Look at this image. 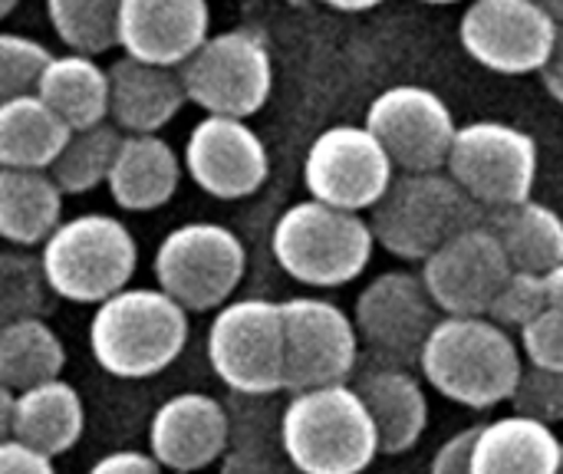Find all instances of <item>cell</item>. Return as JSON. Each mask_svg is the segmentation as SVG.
<instances>
[{
	"instance_id": "2e32d148",
	"label": "cell",
	"mask_w": 563,
	"mask_h": 474,
	"mask_svg": "<svg viewBox=\"0 0 563 474\" xmlns=\"http://www.w3.org/2000/svg\"><path fill=\"white\" fill-rule=\"evenodd\" d=\"M442 310L432 304L422 277L409 271H389L379 274L356 300V333L360 343H369L373 353H383L393 360V366H402L409 360L419 363L422 346Z\"/></svg>"
},
{
	"instance_id": "1f68e13d",
	"label": "cell",
	"mask_w": 563,
	"mask_h": 474,
	"mask_svg": "<svg viewBox=\"0 0 563 474\" xmlns=\"http://www.w3.org/2000/svg\"><path fill=\"white\" fill-rule=\"evenodd\" d=\"M43 264L26 254H0V323L40 317L46 300Z\"/></svg>"
},
{
	"instance_id": "7402d4cb",
	"label": "cell",
	"mask_w": 563,
	"mask_h": 474,
	"mask_svg": "<svg viewBox=\"0 0 563 474\" xmlns=\"http://www.w3.org/2000/svg\"><path fill=\"white\" fill-rule=\"evenodd\" d=\"M82 429H86L82 399L63 379H49L43 386L23 389L13 396L10 439L23 442L26 449L46 459L69 452L82 439Z\"/></svg>"
},
{
	"instance_id": "9a60e30c",
	"label": "cell",
	"mask_w": 563,
	"mask_h": 474,
	"mask_svg": "<svg viewBox=\"0 0 563 474\" xmlns=\"http://www.w3.org/2000/svg\"><path fill=\"white\" fill-rule=\"evenodd\" d=\"M511 274L501 241L485 224H475L426 257L419 277L445 317H488Z\"/></svg>"
},
{
	"instance_id": "cb8c5ba5",
	"label": "cell",
	"mask_w": 563,
	"mask_h": 474,
	"mask_svg": "<svg viewBox=\"0 0 563 474\" xmlns=\"http://www.w3.org/2000/svg\"><path fill=\"white\" fill-rule=\"evenodd\" d=\"M561 445L551 426L505 416L478 429L472 474H558Z\"/></svg>"
},
{
	"instance_id": "b9f144b4",
	"label": "cell",
	"mask_w": 563,
	"mask_h": 474,
	"mask_svg": "<svg viewBox=\"0 0 563 474\" xmlns=\"http://www.w3.org/2000/svg\"><path fill=\"white\" fill-rule=\"evenodd\" d=\"M10 419H13V393L0 386V442L10 436Z\"/></svg>"
},
{
	"instance_id": "4316f807",
	"label": "cell",
	"mask_w": 563,
	"mask_h": 474,
	"mask_svg": "<svg viewBox=\"0 0 563 474\" xmlns=\"http://www.w3.org/2000/svg\"><path fill=\"white\" fill-rule=\"evenodd\" d=\"M69 125L36 96L0 102V165L46 172L69 142Z\"/></svg>"
},
{
	"instance_id": "d590c367",
	"label": "cell",
	"mask_w": 563,
	"mask_h": 474,
	"mask_svg": "<svg viewBox=\"0 0 563 474\" xmlns=\"http://www.w3.org/2000/svg\"><path fill=\"white\" fill-rule=\"evenodd\" d=\"M521 350L531 366L563 373V313L561 310H544L538 320H531L521 330Z\"/></svg>"
},
{
	"instance_id": "3957f363",
	"label": "cell",
	"mask_w": 563,
	"mask_h": 474,
	"mask_svg": "<svg viewBox=\"0 0 563 474\" xmlns=\"http://www.w3.org/2000/svg\"><path fill=\"white\" fill-rule=\"evenodd\" d=\"M280 442L300 474H363L379 455L376 422L356 386L294 393L280 419Z\"/></svg>"
},
{
	"instance_id": "5b68a950",
	"label": "cell",
	"mask_w": 563,
	"mask_h": 474,
	"mask_svg": "<svg viewBox=\"0 0 563 474\" xmlns=\"http://www.w3.org/2000/svg\"><path fill=\"white\" fill-rule=\"evenodd\" d=\"M271 247L274 261L297 284L343 287L366 271L376 238L366 218L310 198L277 218Z\"/></svg>"
},
{
	"instance_id": "7bdbcfd3",
	"label": "cell",
	"mask_w": 563,
	"mask_h": 474,
	"mask_svg": "<svg viewBox=\"0 0 563 474\" xmlns=\"http://www.w3.org/2000/svg\"><path fill=\"white\" fill-rule=\"evenodd\" d=\"M320 3H327V7H333V10H343V13H360V10L379 7L383 0H320Z\"/></svg>"
},
{
	"instance_id": "bcb514c9",
	"label": "cell",
	"mask_w": 563,
	"mask_h": 474,
	"mask_svg": "<svg viewBox=\"0 0 563 474\" xmlns=\"http://www.w3.org/2000/svg\"><path fill=\"white\" fill-rule=\"evenodd\" d=\"M422 3H439V7H445V3H459V0H422Z\"/></svg>"
},
{
	"instance_id": "74e56055",
	"label": "cell",
	"mask_w": 563,
	"mask_h": 474,
	"mask_svg": "<svg viewBox=\"0 0 563 474\" xmlns=\"http://www.w3.org/2000/svg\"><path fill=\"white\" fill-rule=\"evenodd\" d=\"M0 474H56L53 459L26 449L16 439H3L0 442Z\"/></svg>"
},
{
	"instance_id": "9c48e42d",
	"label": "cell",
	"mask_w": 563,
	"mask_h": 474,
	"mask_svg": "<svg viewBox=\"0 0 563 474\" xmlns=\"http://www.w3.org/2000/svg\"><path fill=\"white\" fill-rule=\"evenodd\" d=\"M208 363L214 376L244 396L284 389V313L280 304L247 297L224 304L208 330Z\"/></svg>"
},
{
	"instance_id": "f35d334b",
	"label": "cell",
	"mask_w": 563,
	"mask_h": 474,
	"mask_svg": "<svg viewBox=\"0 0 563 474\" xmlns=\"http://www.w3.org/2000/svg\"><path fill=\"white\" fill-rule=\"evenodd\" d=\"M86 474H162V465L145 452H112L102 455Z\"/></svg>"
},
{
	"instance_id": "30bf717a",
	"label": "cell",
	"mask_w": 563,
	"mask_h": 474,
	"mask_svg": "<svg viewBox=\"0 0 563 474\" xmlns=\"http://www.w3.org/2000/svg\"><path fill=\"white\" fill-rule=\"evenodd\" d=\"M445 168L485 211L521 205L538 181V142L508 122H468L459 129Z\"/></svg>"
},
{
	"instance_id": "44dd1931",
	"label": "cell",
	"mask_w": 563,
	"mask_h": 474,
	"mask_svg": "<svg viewBox=\"0 0 563 474\" xmlns=\"http://www.w3.org/2000/svg\"><path fill=\"white\" fill-rule=\"evenodd\" d=\"M360 399L366 403L383 455H402L416 449L429 426V399L422 383L406 366H379L356 383Z\"/></svg>"
},
{
	"instance_id": "f6af8a7d",
	"label": "cell",
	"mask_w": 563,
	"mask_h": 474,
	"mask_svg": "<svg viewBox=\"0 0 563 474\" xmlns=\"http://www.w3.org/2000/svg\"><path fill=\"white\" fill-rule=\"evenodd\" d=\"M16 3H20V0H0V20H3V16H7V13L16 7Z\"/></svg>"
},
{
	"instance_id": "f546056e",
	"label": "cell",
	"mask_w": 563,
	"mask_h": 474,
	"mask_svg": "<svg viewBox=\"0 0 563 474\" xmlns=\"http://www.w3.org/2000/svg\"><path fill=\"white\" fill-rule=\"evenodd\" d=\"M119 145H122V129H115L109 122L73 132L66 148L53 162L49 178L56 181V188L63 195H86L96 185L109 181Z\"/></svg>"
},
{
	"instance_id": "e575fe53",
	"label": "cell",
	"mask_w": 563,
	"mask_h": 474,
	"mask_svg": "<svg viewBox=\"0 0 563 474\" xmlns=\"http://www.w3.org/2000/svg\"><path fill=\"white\" fill-rule=\"evenodd\" d=\"M511 406H515V416H525L544 426L563 422V373L528 366L518 379Z\"/></svg>"
},
{
	"instance_id": "ffe728a7",
	"label": "cell",
	"mask_w": 563,
	"mask_h": 474,
	"mask_svg": "<svg viewBox=\"0 0 563 474\" xmlns=\"http://www.w3.org/2000/svg\"><path fill=\"white\" fill-rule=\"evenodd\" d=\"M188 102L181 76L165 66L119 59L109 66V112L129 135H155Z\"/></svg>"
},
{
	"instance_id": "8d00e7d4",
	"label": "cell",
	"mask_w": 563,
	"mask_h": 474,
	"mask_svg": "<svg viewBox=\"0 0 563 474\" xmlns=\"http://www.w3.org/2000/svg\"><path fill=\"white\" fill-rule=\"evenodd\" d=\"M478 429L482 426H472V429H462L455 432L432 459L429 474H472V459H475V442H478Z\"/></svg>"
},
{
	"instance_id": "ba28073f",
	"label": "cell",
	"mask_w": 563,
	"mask_h": 474,
	"mask_svg": "<svg viewBox=\"0 0 563 474\" xmlns=\"http://www.w3.org/2000/svg\"><path fill=\"white\" fill-rule=\"evenodd\" d=\"M185 96L208 115L247 119L261 112L274 89V63L264 40L251 30L208 36L181 63Z\"/></svg>"
},
{
	"instance_id": "52a82bcc",
	"label": "cell",
	"mask_w": 563,
	"mask_h": 474,
	"mask_svg": "<svg viewBox=\"0 0 563 474\" xmlns=\"http://www.w3.org/2000/svg\"><path fill=\"white\" fill-rule=\"evenodd\" d=\"M247 251L241 238L211 221L168 231L155 251V280L178 307L191 313L218 310L241 284Z\"/></svg>"
},
{
	"instance_id": "60d3db41",
	"label": "cell",
	"mask_w": 563,
	"mask_h": 474,
	"mask_svg": "<svg viewBox=\"0 0 563 474\" xmlns=\"http://www.w3.org/2000/svg\"><path fill=\"white\" fill-rule=\"evenodd\" d=\"M544 287H548V307L563 313V264L551 274H544Z\"/></svg>"
},
{
	"instance_id": "ac0fdd59",
	"label": "cell",
	"mask_w": 563,
	"mask_h": 474,
	"mask_svg": "<svg viewBox=\"0 0 563 474\" xmlns=\"http://www.w3.org/2000/svg\"><path fill=\"white\" fill-rule=\"evenodd\" d=\"M211 26L208 0H122L119 46L129 59L148 66H181Z\"/></svg>"
},
{
	"instance_id": "7a4b0ae2",
	"label": "cell",
	"mask_w": 563,
	"mask_h": 474,
	"mask_svg": "<svg viewBox=\"0 0 563 474\" xmlns=\"http://www.w3.org/2000/svg\"><path fill=\"white\" fill-rule=\"evenodd\" d=\"M188 343V310L165 290L125 287L89 320V350L115 379H148L168 370Z\"/></svg>"
},
{
	"instance_id": "5bb4252c",
	"label": "cell",
	"mask_w": 563,
	"mask_h": 474,
	"mask_svg": "<svg viewBox=\"0 0 563 474\" xmlns=\"http://www.w3.org/2000/svg\"><path fill=\"white\" fill-rule=\"evenodd\" d=\"M366 129L402 172H442L459 135L445 99L426 86H393L366 112Z\"/></svg>"
},
{
	"instance_id": "4fadbf2b",
	"label": "cell",
	"mask_w": 563,
	"mask_h": 474,
	"mask_svg": "<svg viewBox=\"0 0 563 474\" xmlns=\"http://www.w3.org/2000/svg\"><path fill=\"white\" fill-rule=\"evenodd\" d=\"M558 20L531 0H475L459 26L465 53L492 73H541L558 43Z\"/></svg>"
},
{
	"instance_id": "f1b7e54d",
	"label": "cell",
	"mask_w": 563,
	"mask_h": 474,
	"mask_svg": "<svg viewBox=\"0 0 563 474\" xmlns=\"http://www.w3.org/2000/svg\"><path fill=\"white\" fill-rule=\"evenodd\" d=\"M63 366L66 350L46 320L26 317L0 323V386H7L13 396L59 379Z\"/></svg>"
},
{
	"instance_id": "4dcf8cb0",
	"label": "cell",
	"mask_w": 563,
	"mask_h": 474,
	"mask_svg": "<svg viewBox=\"0 0 563 474\" xmlns=\"http://www.w3.org/2000/svg\"><path fill=\"white\" fill-rule=\"evenodd\" d=\"M119 3L122 0H46V16L73 53L96 56L119 46Z\"/></svg>"
},
{
	"instance_id": "83f0119b",
	"label": "cell",
	"mask_w": 563,
	"mask_h": 474,
	"mask_svg": "<svg viewBox=\"0 0 563 474\" xmlns=\"http://www.w3.org/2000/svg\"><path fill=\"white\" fill-rule=\"evenodd\" d=\"M63 214V191L46 172L0 165V238L20 247L43 244Z\"/></svg>"
},
{
	"instance_id": "ee69618b",
	"label": "cell",
	"mask_w": 563,
	"mask_h": 474,
	"mask_svg": "<svg viewBox=\"0 0 563 474\" xmlns=\"http://www.w3.org/2000/svg\"><path fill=\"white\" fill-rule=\"evenodd\" d=\"M531 3H538V7L548 10L558 23H563V0H531Z\"/></svg>"
},
{
	"instance_id": "e0dca14e",
	"label": "cell",
	"mask_w": 563,
	"mask_h": 474,
	"mask_svg": "<svg viewBox=\"0 0 563 474\" xmlns=\"http://www.w3.org/2000/svg\"><path fill=\"white\" fill-rule=\"evenodd\" d=\"M185 168L191 181L211 198L234 201L254 195L271 172L261 135L231 115H205L185 145Z\"/></svg>"
},
{
	"instance_id": "8992f818",
	"label": "cell",
	"mask_w": 563,
	"mask_h": 474,
	"mask_svg": "<svg viewBox=\"0 0 563 474\" xmlns=\"http://www.w3.org/2000/svg\"><path fill=\"white\" fill-rule=\"evenodd\" d=\"M40 264L49 294L73 304H102L129 287L139 247L119 218L79 214L43 241Z\"/></svg>"
},
{
	"instance_id": "d4e9b609",
	"label": "cell",
	"mask_w": 563,
	"mask_h": 474,
	"mask_svg": "<svg viewBox=\"0 0 563 474\" xmlns=\"http://www.w3.org/2000/svg\"><path fill=\"white\" fill-rule=\"evenodd\" d=\"M485 228L501 241L515 271L551 274L563 264V218L534 198L485 211Z\"/></svg>"
},
{
	"instance_id": "d6a6232c",
	"label": "cell",
	"mask_w": 563,
	"mask_h": 474,
	"mask_svg": "<svg viewBox=\"0 0 563 474\" xmlns=\"http://www.w3.org/2000/svg\"><path fill=\"white\" fill-rule=\"evenodd\" d=\"M49 49L20 33H0V102L36 92Z\"/></svg>"
},
{
	"instance_id": "7c38bea8",
	"label": "cell",
	"mask_w": 563,
	"mask_h": 474,
	"mask_svg": "<svg viewBox=\"0 0 563 474\" xmlns=\"http://www.w3.org/2000/svg\"><path fill=\"white\" fill-rule=\"evenodd\" d=\"M393 158L366 125H333L317 135L303 162L313 201L340 211H373L393 185Z\"/></svg>"
},
{
	"instance_id": "836d02e7",
	"label": "cell",
	"mask_w": 563,
	"mask_h": 474,
	"mask_svg": "<svg viewBox=\"0 0 563 474\" xmlns=\"http://www.w3.org/2000/svg\"><path fill=\"white\" fill-rule=\"evenodd\" d=\"M548 310V287L541 274L515 271L501 294L495 297L488 320H495L505 330H525L531 320H538Z\"/></svg>"
},
{
	"instance_id": "d6986e66",
	"label": "cell",
	"mask_w": 563,
	"mask_h": 474,
	"mask_svg": "<svg viewBox=\"0 0 563 474\" xmlns=\"http://www.w3.org/2000/svg\"><path fill=\"white\" fill-rule=\"evenodd\" d=\"M152 459L172 474H195L228 449V412L205 393H181L158 406L148 426Z\"/></svg>"
},
{
	"instance_id": "603a6c76",
	"label": "cell",
	"mask_w": 563,
	"mask_h": 474,
	"mask_svg": "<svg viewBox=\"0 0 563 474\" xmlns=\"http://www.w3.org/2000/svg\"><path fill=\"white\" fill-rule=\"evenodd\" d=\"M181 178V162L162 135H122L109 172L112 201L125 211H155L172 201Z\"/></svg>"
},
{
	"instance_id": "ab89813d",
	"label": "cell",
	"mask_w": 563,
	"mask_h": 474,
	"mask_svg": "<svg viewBox=\"0 0 563 474\" xmlns=\"http://www.w3.org/2000/svg\"><path fill=\"white\" fill-rule=\"evenodd\" d=\"M541 79H544L548 92L563 106V23L558 26V43H554L551 59H548L544 69H541Z\"/></svg>"
},
{
	"instance_id": "277c9868",
	"label": "cell",
	"mask_w": 563,
	"mask_h": 474,
	"mask_svg": "<svg viewBox=\"0 0 563 474\" xmlns=\"http://www.w3.org/2000/svg\"><path fill=\"white\" fill-rule=\"evenodd\" d=\"M475 224L485 208L445 172H402L369 218L373 238L402 261H426Z\"/></svg>"
},
{
	"instance_id": "8fae6325",
	"label": "cell",
	"mask_w": 563,
	"mask_h": 474,
	"mask_svg": "<svg viewBox=\"0 0 563 474\" xmlns=\"http://www.w3.org/2000/svg\"><path fill=\"white\" fill-rule=\"evenodd\" d=\"M284 313V389L307 393L340 386L360 360V333L350 313L323 297H294Z\"/></svg>"
},
{
	"instance_id": "6da1fadb",
	"label": "cell",
	"mask_w": 563,
	"mask_h": 474,
	"mask_svg": "<svg viewBox=\"0 0 563 474\" xmlns=\"http://www.w3.org/2000/svg\"><path fill=\"white\" fill-rule=\"evenodd\" d=\"M419 366L439 396L465 409L508 403L525 373L518 343L488 317H442L422 346Z\"/></svg>"
},
{
	"instance_id": "484cf974",
	"label": "cell",
	"mask_w": 563,
	"mask_h": 474,
	"mask_svg": "<svg viewBox=\"0 0 563 474\" xmlns=\"http://www.w3.org/2000/svg\"><path fill=\"white\" fill-rule=\"evenodd\" d=\"M36 96L69 125V132L106 122L109 112V73L82 53L49 56L40 73Z\"/></svg>"
},
{
	"instance_id": "7dc6e473",
	"label": "cell",
	"mask_w": 563,
	"mask_h": 474,
	"mask_svg": "<svg viewBox=\"0 0 563 474\" xmlns=\"http://www.w3.org/2000/svg\"><path fill=\"white\" fill-rule=\"evenodd\" d=\"M558 474H563V445H561V462H558Z\"/></svg>"
}]
</instances>
